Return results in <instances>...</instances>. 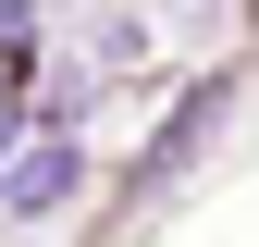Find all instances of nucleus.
<instances>
[{
    "instance_id": "obj_1",
    "label": "nucleus",
    "mask_w": 259,
    "mask_h": 247,
    "mask_svg": "<svg viewBox=\"0 0 259 247\" xmlns=\"http://www.w3.org/2000/svg\"><path fill=\"white\" fill-rule=\"evenodd\" d=\"M74 136H50V148H25V161L13 173H0V210H62V198H74Z\"/></svg>"
},
{
    "instance_id": "obj_2",
    "label": "nucleus",
    "mask_w": 259,
    "mask_h": 247,
    "mask_svg": "<svg viewBox=\"0 0 259 247\" xmlns=\"http://www.w3.org/2000/svg\"><path fill=\"white\" fill-rule=\"evenodd\" d=\"M0 148H13V111H0Z\"/></svg>"
}]
</instances>
